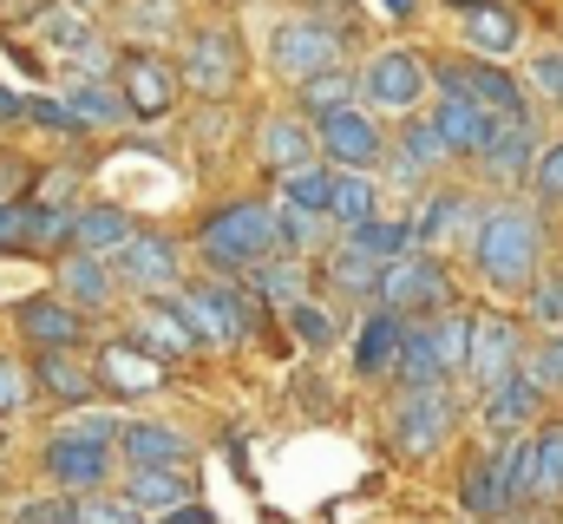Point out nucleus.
<instances>
[{
  "mask_svg": "<svg viewBox=\"0 0 563 524\" xmlns=\"http://www.w3.org/2000/svg\"><path fill=\"white\" fill-rule=\"evenodd\" d=\"M445 157V138L432 125H407V138H400V184H413L420 171H432Z\"/></svg>",
  "mask_w": 563,
  "mask_h": 524,
  "instance_id": "obj_39",
  "label": "nucleus"
},
{
  "mask_svg": "<svg viewBox=\"0 0 563 524\" xmlns=\"http://www.w3.org/2000/svg\"><path fill=\"white\" fill-rule=\"evenodd\" d=\"M288 328H295V341H308V348H328V335H334V321H328V308H314V302H288Z\"/></svg>",
  "mask_w": 563,
  "mask_h": 524,
  "instance_id": "obj_46",
  "label": "nucleus"
},
{
  "mask_svg": "<svg viewBox=\"0 0 563 524\" xmlns=\"http://www.w3.org/2000/svg\"><path fill=\"white\" fill-rule=\"evenodd\" d=\"M465 217H472V204L465 197H432L420 210V223H413V243H439V237H452V230H465Z\"/></svg>",
  "mask_w": 563,
  "mask_h": 524,
  "instance_id": "obj_36",
  "label": "nucleus"
},
{
  "mask_svg": "<svg viewBox=\"0 0 563 524\" xmlns=\"http://www.w3.org/2000/svg\"><path fill=\"white\" fill-rule=\"evenodd\" d=\"M445 7H459V13H465V7H478V0H445Z\"/></svg>",
  "mask_w": 563,
  "mask_h": 524,
  "instance_id": "obj_61",
  "label": "nucleus"
},
{
  "mask_svg": "<svg viewBox=\"0 0 563 524\" xmlns=\"http://www.w3.org/2000/svg\"><path fill=\"white\" fill-rule=\"evenodd\" d=\"M33 33H40V46H53V53H79V46H92V20H86V7H73V0H46L40 13H33Z\"/></svg>",
  "mask_w": 563,
  "mask_h": 524,
  "instance_id": "obj_23",
  "label": "nucleus"
},
{
  "mask_svg": "<svg viewBox=\"0 0 563 524\" xmlns=\"http://www.w3.org/2000/svg\"><path fill=\"white\" fill-rule=\"evenodd\" d=\"M432 348H439L445 381H452V374H465V354H472V321H465V315H439V321H432Z\"/></svg>",
  "mask_w": 563,
  "mask_h": 524,
  "instance_id": "obj_38",
  "label": "nucleus"
},
{
  "mask_svg": "<svg viewBox=\"0 0 563 524\" xmlns=\"http://www.w3.org/2000/svg\"><path fill=\"white\" fill-rule=\"evenodd\" d=\"M328 217L347 223V230L374 217V184H367V171H341V177L328 184Z\"/></svg>",
  "mask_w": 563,
  "mask_h": 524,
  "instance_id": "obj_33",
  "label": "nucleus"
},
{
  "mask_svg": "<svg viewBox=\"0 0 563 524\" xmlns=\"http://www.w3.org/2000/svg\"><path fill=\"white\" fill-rule=\"evenodd\" d=\"M20 335L33 341V348H73L79 341V315H73V302H59V295H33V302H20Z\"/></svg>",
  "mask_w": 563,
  "mask_h": 524,
  "instance_id": "obj_17",
  "label": "nucleus"
},
{
  "mask_svg": "<svg viewBox=\"0 0 563 524\" xmlns=\"http://www.w3.org/2000/svg\"><path fill=\"white\" fill-rule=\"evenodd\" d=\"M439 86H445V92H459V99H472V106H485L492 119H525L518 79H505V73H498V66H485V59H472V66L445 59V66H439Z\"/></svg>",
  "mask_w": 563,
  "mask_h": 524,
  "instance_id": "obj_10",
  "label": "nucleus"
},
{
  "mask_svg": "<svg viewBox=\"0 0 563 524\" xmlns=\"http://www.w3.org/2000/svg\"><path fill=\"white\" fill-rule=\"evenodd\" d=\"M400 387H445V368H439V348H432V328H407L400 335V361H394Z\"/></svg>",
  "mask_w": 563,
  "mask_h": 524,
  "instance_id": "obj_28",
  "label": "nucleus"
},
{
  "mask_svg": "<svg viewBox=\"0 0 563 524\" xmlns=\"http://www.w3.org/2000/svg\"><path fill=\"white\" fill-rule=\"evenodd\" d=\"M13 524H73V505L66 499H26L13 512Z\"/></svg>",
  "mask_w": 563,
  "mask_h": 524,
  "instance_id": "obj_52",
  "label": "nucleus"
},
{
  "mask_svg": "<svg viewBox=\"0 0 563 524\" xmlns=\"http://www.w3.org/2000/svg\"><path fill=\"white\" fill-rule=\"evenodd\" d=\"M328 184H334V177H328L321 164H295V171H282V204H288V210H321V217H328Z\"/></svg>",
  "mask_w": 563,
  "mask_h": 524,
  "instance_id": "obj_35",
  "label": "nucleus"
},
{
  "mask_svg": "<svg viewBox=\"0 0 563 524\" xmlns=\"http://www.w3.org/2000/svg\"><path fill=\"white\" fill-rule=\"evenodd\" d=\"M465 512L472 518H505V512H518V499H531V446L525 439H511V446H498L485 466H472L465 472Z\"/></svg>",
  "mask_w": 563,
  "mask_h": 524,
  "instance_id": "obj_3",
  "label": "nucleus"
},
{
  "mask_svg": "<svg viewBox=\"0 0 563 524\" xmlns=\"http://www.w3.org/2000/svg\"><path fill=\"white\" fill-rule=\"evenodd\" d=\"M538 393H544V387H538L531 374H511V381H498V387L485 393V426H492V433H518V426L538 413Z\"/></svg>",
  "mask_w": 563,
  "mask_h": 524,
  "instance_id": "obj_26",
  "label": "nucleus"
},
{
  "mask_svg": "<svg viewBox=\"0 0 563 524\" xmlns=\"http://www.w3.org/2000/svg\"><path fill=\"white\" fill-rule=\"evenodd\" d=\"M46 472L66 485V492H99V479L112 472V446H92V439H53L46 446Z\"/></svg>",
  "mask_w": 563,
  "mask_h": 524,
  "instance_id": "obj_14",
  "label": "nucleus"
},
{
  "mask_svg": "<svg viewBox=\"0 0 563 524\" xmlns=\"http://www.w3.org/2000/svg\"><path fill=\"white\" fill-rule=\"evenodd\" d=\"M119 446H125L132 466H184V459H190V439L170 433V426H151V419L119 426Z\"/></svg>",
  "mask_w": 563,
  "mask_h": 524,
  "instance_id": "obj_21",
  "label": "nucleus"
},
{
  "mask_svg": "<svg viewBox=\"0 0 563 524\" xmlns=\"http://www.w3.org/2000/svg\"><path fill=\"white\" fill-rule=\"evenodd\" d=\"M531 315L544 328H563V282H531Z\"/></svg>",
  "mask_w": 563,
  "mask_h": 524,
  "instance_id": "obj_51",
  "label": "nucleus"
},
{
  "mask_svg": "<svg viewBox=\"0 0 563 524\" xmlns=\"http://www.w3.org/2000/svg\"><path fill=\"white\" fill-rule=\"evenodd\" d=\"M66 439H92V446H112V439H119V419H112V413H79V419H66Z\"/></svg>",
  "mask_w": 563,
  "mask_h": 524,
  "instance_id": "obj_49",
  "label": "nucleus"
},
{
  "mask_svg": "<svg viewBox=\"0 0 563 524\" xmlns=\"http://www.w3.org/2000/svg\"><path fill=\"white\" fill-rule=\"evenodd\" d=\"M380 308H394V315H439L445 302H452V282H445V269L432 256H413V250H400V256L380 269Z\"/></svg>",
  "mask_w": 563,
  "mask_h": 524,
  "instance_id": "obj_4",
  "label": "nucleus"
},
{
  "mask_svg": "<svg viewBox=\"0 0 563 524\" xmlns=\"http://www.w3.org/2000/svg\"><path fill=\"white\" fill-rule=\"evenodd\" d=\"M250 269H256V295H263V302H282V308L295 302V262H288V256L269 250V256L250 262Z\"/></svg>",
  "mask_w": 563,
  "mask_h": 524,
  "instance_id": "obj_43",
  "label": "nucleus"
},
{
  "mask_svg": "<svg viewBox=\"0 0 563 524\" xmlns=\"http://www.w3.org/2000/svg\"><path fill=\"white\" fill-rule=\"evenodd\" d=\"M269 250H276V210L269 204H230V210H217L203 223V256L217 262L223 275L263 262Z\"/></svg>",
  "mask_w": 563,
  "mask_h": 524,
  "instance_id": "obj_2",
  "label": "nucleus"
},
{
  "mask_svg": "<svg viewBox=\"0 0 563 524\" xmlns=\"http://www.w3.org/2000/svg\"><path fill=\"white\" fill-rule=\"evenodd\" d=\"M380 7H387L394 20H407V13H413V0H380Z\"/></svg>",
  "mask_w": 563,
  "mask_h": 524,
  "instance_id": "obj_59",
  "label": "nucleus"
},
{
  "mask_svg": "<svg viewBox=\"0 0 563 524\" xmlns=\"http://www.w3.org/2000/svg\"><path fill=\"white\" fill-rule=\"evenodd\" d=\"M20 184H26V171L13 157H0V197H20Z\"/></svg>",
  "mask_w": 563,
  "mask_h": 524,
  "instance_id": "obj_57",
  "label": "nucleus"
},
{
  "mask_svg": "<svg viewBox=\"0 0 563 524\" xmlns=\"http://www.w3.org/2000/svg\"><path fill=\"white\" fill-rule=\"evenodd\" d=\"M269 66H276L282 79H314V73H328L334 66V33L321 26V20H282L276 33H269Z\"/></svg>",
  "mask_w": 563,
  "mask_h": 524,
  "instance_id": "obj_9",
  "label": "nucleus"
},
{
  "mask_svg": "<svg viewBox=\"0 0 563 524\" xmlns=\"http://www.w3.org/2000/svg\"><path fill=\"white\" fill-rule=\"evenodd\" d=\"M314 237H321V210H288V204L276 210V243L282 250H308Z\"/></svg>",
  "mask_w": 563,
  "mask_h": 524,
  "instance_id": "obj_45",
  "label": "nucleus"
},
{
  "mask_svg": "<svg viewBox=\"0 0 563 524\" xmlns=\"http://www.w3.org/2000/svg\"><path fill=\"white\" fill-rule=\"evenodd\" d=\"M20 400H26V374L0 354V413H20Z\"/></svg>",
  "mask_w": 563,
  "mask_h": 524,
  "instance_id": "obj_54",
  "label": "nucleus"
},
{
  "mask_svg": "<svg viewBox=\"0 0 563 524\" xmlns=\"http://www.w3.org/2000/svg\"><path fill=\"white\" fill-rule=\"evenodd\" d=\"M380 125L374 119H361V112H328L321 119V151L334 157V164H347V171H367L374 157H380Z\"/></svg>",
  "mask_w": 563,
  "mask_h": 524,
  "instance_id": "obj_15",
  "label": "nucleus"
},
{
  "mask_svg": "<svg viewBox=\"0 0 563 524\" xmlns=\"http://www.w3.org/2000/svg\"><path fill=\"white\" fill-rule=\"evenodd\" d=\"M99 381L112 393H151V387H164V361L144 354L139 341H106L99 348Z\"/></svg>",
  "mask_w": 563,
  "mask_h": 524,
  "instance_id": "obj_16",
  "label": "nucleus"
},
{
  "mask_svg": "<svg viewBox=\"0 0 563 524\" xmlns=\"http://www.w3.org/2000/svg\"><path fill=\"white\" fill-rule=\"evenodd\" d=\"M73 237V210L66 204H26V243H66Z\"/></svg>",
  "mask_w": 563,
  "mask_h": 524,
  "instance_id": "obj_42",
  "label": "nucleus"
},
{
  "mask_svg": "<svg viewBox=\"0 0 563 524\" xmlns=\"http://www.w3.org/2000/svg\"><path fill=\"white\" fill-rule=\"evenodd\" d=\"M445 433H452V393L445 387H400V400H394V446L420 459Z\"/></svg>",
  "mask_w": 563,
  "mask_h": 524,
  "instance_id": "obj_8",
  "label": "nucleus"
},
{
  "mask_svg": "<svg viewBox=\"0 0 563 524\" xmlns=\"http://www.w3.org/2000/svg\"><path fill=\"white\" fill-rule=\"evenodd\" d=\"M26 243V197H0V250Z\"/></svg>",
  "mask_w": 563,
  "mask_h": 524,
  "instance_id": "obj_50",
  "label": "nucleus"
},
{
  "mask_svg": "<svg viewBox=\"0 0 563 524\" xmlns=\"http://www.w3.org/2000/svg\"><path fill=\"white\" fill-rule=\"evenodd\" d=\"M125 237H132V217H125L119 204H92V210H73V243H79L86 256H112Z\"/></svg>",
  "mask_w": 563,
  "mask_h": 524,
  "instance_id": "obj_25",
  "label": "nucleus"
},
{
  "mask_svg": "<svg viewBox=\"0 0 563 524\" xmlns=\"http://www.w3.org/2000/svg\"><path fill=\"white\" fill-rule=\"evenodd\" d=\"M511 374H518V328H511L505 315H478V321H472L465 381H478V387L492 393L498 381H511Z\"/></svg>",
  "mask_w": 563,
  "mask_h": 524,
  "instance_id": "obj_12",
  "label": "nucleus"
},
{
  "mask_svg": "<svg viewBox=\"0 0 563 524\" xmlns=\"http://www.w3.org/2000/svg\"><path fill=\"white\" fill-rule=\"evenodd\" d=\"M472 256H478L492 288H531L538 282V256H544V230H538L531 210H492L478 223Z\"/></svg>",
  "mask_w": 563,
  "mask_h": 524,
  "instance_id": "obj_1",
  "label": "nucleus"
},
{
  "mask_svg": "<svg viewBox=\"0 0 563 524\" xmlns=\"http://www.w3.org/2000/svg\"><path fill=\"white\" fill-rule=\"evenodd\" d=\"M400 315L394 308H380V315H367L361 321V335H354V368L367 374V381H380V374H394V361H400Z\"/></svg>",
  "mask_w": 563,
  "mask_h": 524,
  "instance_id": "obj_19",
  "label": "nucleus"
},
{
  "mask_svg": "<svg viewBox=\"0 0 563 524\" xmlns=\"http://www.w3.org/2000/svg\"><path fill=\"white\" fill-rule=\"evenodd\" d=\"M40 387L59 393V400H86V393L99 387V374H92V368H79L66 348H40Z\"/></svg>",
  "mask_w": 563,
  "mask_h": 524,
  "instance_id": "obj_32",
  "label": "nucleus"
},
{
  "mask_svg": "<svg viewBox=\"0 0 563 524\" xmlns=\"http://www.w3.org/2000/svg\"><path fill=\"white\" fill-rule=\"evenodd\" d=\"M354 250L361 256H374V262H394L400 250H413V230H400V223H354Z\"/></svg>",
  "mask_w": 563,
  "mask_h": 524,
  "instance_id": "obj_40",
  "label": "nucleus"
},
{
  "mask_svg": "<svg viewBox=\"0 0 563 524\" xmlns=\"http://www.w3.org/2000/svg\"><path fill=\"white\" fill-rule=\"evenodd\" d=\"M66 106H73L79 125H119V119H132V112H125V92L106 86V79H73Z\"/></svg>",
  "mask_w": 563,
  "mask_h": 524,
  "instance_id": "obj_29",
  "label": "nucleus"
},
{
  "mask_svg": "<svg viewBox=\"0 0 563 524\" xmlns=\"http://www.w3.org/2000/svg\"><path fill=\"white\" fill-rule=\"evenodd\" d=\"M177 79L197 86L203 99H230L236 79H243V40H236V26H203V33H190V53H184Z\"/></svg>",
  "mask_w": 563,
  "mask_h": 524,
  "instance_id": "obj_5",
  "label": "nucleus"
},
{
  "mask_svg": "<svg viewBox=\"0 0 563 524\" xmlns=\"http://www.w3.org/2000/svg\"><path fill=\"white\" fill-rule=\"evenodd\" d=\"M164 524H217V518H210V505H170Z\"/></svg>",
  "mask_w": 563,
  "mask_h": 524,
  "instance_id": "obj_56",
  "label": "nucleus"
},
{
  "mask_svg": "<svg viewBox=\"0 0 563 524\" xmlns=\"http://www.w3.org/2000/svg\"><path fill=\"white\" fill-rule=\"evenodd\" d=\"M347 99H354V79H341L334 66H328V73H314V79H301V106H308V119L347 112Z\"/></svg>",
  "mask_w": 563,
  "mask_h": 524,
  "instance_id": "obj_37",
  "label": "nucleus"
},
{
  "mask_svg": "<svg viewBox=\"0 0 563 524\" xmlns=\"http://www.w3.org/2000/svg\"><path fill=\"white\" fill-rule=\"evenodd\" d=\"M7 119H20V99H13V92L0 86V125H7Z\"/></svg>",
  "mask_w": 563,
  "mask_h": 524,
  "instance_id": "obj_58",
  "label": "nucleus"
},
{
  "mask_svg": "<svg viewBox=\"0 0 563 524\" xmlns=\"http://www.w3.org/2000/svg\"><path fill=\"white\" fill-rule=\"evenodd\" d=\"M139 348L144 354H157V361H184V354L197 348V335H190V321H184L177 308L151 302V308L139 315Z\"/></svg>",
  "mask_w": 563,
  "mask_h": 524,
  "instance_id": "obj_22",
  "label": "nucleus"
},
{
  "mask_svg": "<svg viewBox=\"0 0 563 524\" xmlns=\"http://www.w3.org/2000/svg\"><path fill=\"white\" fill-rule=\"evenodd\" d=\"M380 269H387V262L361 256V250H354V243H347V250H341V256L328 262V275H334V282H341V288H347V295H374V288H380Z\"/></svg>",
  "mask_w": 563,
  "mask_h": 524,
  "instance_id": "obj_41",
  "label": "nucleus"
},
{
  "mask_svg": "<svg viewBox=\"0 0 563 524\" xmlns=\"http://www.w3.org/2000/svg\"><path fill=\"white\" fill-rule=\"evenodd\" d=\"M73 524H144V512L132 499H99V492H86V499L73 505Z\"/></svg>",
  "mask_w": 563,
  "mask_h": 524,
  "instance_id": "obj_44",
  "label": "nucleus"
},
{
  "mask_svg": "<svg viewBox=\"0 0 563 524\" xmlns=\"http://www.w3.org/2000/svg\"><path fill=\"white\" fill-rule=\"evenodd\" d=\"M531 151H538L531 119H492V138H485V151H478V157H485V171H492V177H525V171L538 164Z\"/></svg>",
  "mask_w": 563,
  "mask_h": 524,
  "instance_id": "obj_20",
  "label": "nucleus"
},
{
  "mask_svg": "<svg viewBox=\"0 0 563 524\" xmlns=\"http://www.w3.org/2000/svg\"><path fill=\"white\" fill-rule=\"evenodd\" d=\"M432 131L445 138V151H452V157H478V151H485V138H492V112H485V106H472V99H459V92H445V106H439Z\"/></svg>",
  "mask_w": 563,
  "mask_h": 524,
  "instance_id": "obj_18",
  "label": "nucleus"
},
{
  "mask_svg": "<svg viewBox=\"0 0 563 524\" xmlns=\"http://www.w3.org/2000/svg\"><path fill=\"white\" fill-rule=\"evenodd\" d=\"M263 157H269V171L314 164V138H308L301 119H269V125H263Z\"/></svg>",
  "mask_w": 563,
  "mask_h": 524,
  "instance_id": "obj_31",
  "label": "nucleus"
},
{
  "mask_svg": "<svg viewBox=\"0 0 563 524\" xmlns=\"http://www.w3.org/2000/svg\"><path fill=\"white\" fill-rule=\"evenodd\" d=\"M465 40L478 46V53H511L518 46V13L511 7H498V0H478V7H465Z\"/></svg>",
  "mask_w": 563,
  "mask_h": 524,
  "instance_id": "obj_27",
  "label": "nucleus"
},
{
  "mask_svg": "<svg viewBox=\"0 0 563 524\" xmlns=\"http://www.w3.org/2000/svg\"><path fill=\"white\" fill-rule=\"evenodd\" d=\"M20 119H33V125H46V131H86L73 119L66 99H20Z\"/></svg>",
  "mask_w": 563,
  "mask_h": 524,
  "instance_id": "obj_48",
  "label": "nucleus"
},
{
  "mask_svg": "<svg viewBox=\"0 0 563 524\" xmlns=\"http://www.w3.org/2000/svg\"><path fill=\"white\" fill-rule=\"evenodd\" d=\"M125 499L139 512H170V505H184V479H177V466H132Z\"/></svg>",
  "mask_w": 563,
  "mask_h": 524,
  "instance_id": "obj_30",
  "label": "nucleus"
},
{
  "mask_svg": "<svg viewBox=\"0 0 563 524\" xmlns=\"http://www.w3.org/2000/svg\"><path fill=\"white\" fill-rule=\"evenodd\" d=\"M531 492L538 499H558L563 492V426H544L538 446H531Z\"/></svg>",
  "mask_w": 563,
  "mask_h": 524,
  "instance_id": "obj_34",
  "label": "nucleus"
},
{
  "mask_svg": "<svg viewBox=\"0 0 563 524\" xmlns=\"http://www.w3.org/2000/svg\"><path fill=\"white\" fill-rule=\"evenodd\" d=\"M119 92H125V112L132 119H170L177 112V66H164L157 53H119Z\"/></svg>",
  "mask_w": 563,
  "mask_h": 524,
  "instance_id": "obj_7",
  "label": "nucleus"
},
{
  "mask_svg": "<svg viewBox=\"0 0 563 524\" xmlns=\"http://www.w3.org/2000/svg\"><path fill=\"white\" fill-rule=\"evenodd\" d=\"M73 7H86V13H92V7H112V0H73Z\"/></svg>",
  "mask_w": 563,
  "mask_h": 524,
  "instance_id": "obj_60",
  "label": "nucleus"
},
{
  "mask_svg": "<svg viewBox=\"0 0 563 524\" xmlns=\"http://www.w3.org/2000/svg\"><path fill=\"white\" fill-rule=\"evenodd\" d=\"M531 177H538V190H544L551 204H563V144H551V151L531 164Z\"/></svg>",
  "mask_w": 563,
  "mask_h": 524,
  "instance_id": "obj_53",
  "label": "nucleus"
},
{
  "mask_svg": "<svg viewBox=\"0 0 563 524\" xmlns=\"http://www.w3.org/2000/svg\"><path fill=\"white\" fill-rule=\"evenodd\" d=\"M112 275L132 282V288H144V295H164V288H177V243L132 230V237L112 250Z\"/></svg>",
  "mask_w": 563,
  "mask_h": 524,
  "instance_id": "obj_11",
  "label": "nucleus"
},
{
  "mask_svg": "<svg viewBox=\"0 0 563 524\" xmlns=\"http://www.w3.org/2000/svg\"><path fill=\"white\" fill-rule=\"evenodd\" d=\"M170 308H177V315L190 321V335L210 341V348H230V341L250 335V302H243L236 288H223V282H197V288H184Z\"/></svg>",
  "mask_w": 563,
  "mask_h": 524,
  "instance_id": "obj_6",
  "label": "nucleus"
},
{
  "mask_svg": "<svg viewBox=\"0 0 563 524\" xmlns=\"http://www.w3.org/2000/svg\"><path fill=\"white\" fill-rule=\"evenodd\" d=\"M426 92V66L413 53H380L374 66H367V99L374 106H387V112H413Z\"/></svg>",
  "mask_w": 563,
  "mask_h": 524,
  "instance_id": "obj_13",
  "label": "nucleus"
},
{
  "mask_svg": "<svg viewBox=\"0 0 563 524\" xmlns=\"http://www.w3.org/2000/svg\"><path fill=\"white\" fill-rule=\"evenodd\" d=\"M531 381H538L544 393L563 387V328H551V335H544V348L531 354Z\"/></svg>",
  "mask_w": 563,
  "mask_h": 524,
  "instance_id": "obj_47",
  "label": "nucleus"
},
{
  "mask_svg": "<svg viewBox=\"0 0 563 524\" xmlns=\"http://www.w3.org/2000/svg\"><path fill=\"white\" fill-rule=\"evenodd\" d=\"M112 269L106 256H86V250H73V256H59V288H66V302H79V308H106L112 302Z\"/></svg>",
  "mask_w": 563,
  "mask_h": 524,
  "instance_id": "obj_24",
  "label": "nucleus"
},
{
  "mask_svg": "<svg viewBox=\"0 0 563 524\" xmlns=\"http://www.w3.org/2000/svg\"><path fill=\"white\" fill-rule=\"evenodd\" d=\"M531 73H538V86H544V92H551V99L563 106V53H544Z\"/></svg>",
  "mask_w": 563,
  "mask_h": 524,
  "instance_id": "obj_55",
  "label": "nucleus"
}]
</instances>
